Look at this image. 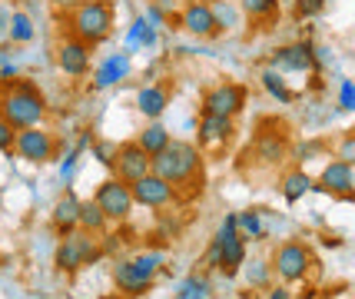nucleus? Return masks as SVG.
<instances>
[{"mask_svg":"<svg viewBox=\"0 0 355 299\" xmlns=\"http://www.w3.org/2000/svg\"><path fill=\"white\" fill-rule=\"evenodd\" d=\"M150 173L170 180L176 189L183 187H200L202 180V153L196 143L186 140H170L156 157H150Z\"/></svg>","mask_w":355,"mask_h":299,"instance_id":"f257e3e1","label":"nucleus"},{"mask_svg":"<svg viewBox=\"0 0 355 299\" xmlns=\"http://www.w3.org/2000/svg\"><path fill=\"white\" fill-rule=\"evenodd\" d=\"M113 24H116L113 0H80L67 17V33L83 40L87 47H96L113 33Z\"/></svg>","mask_w":355,"mask_h":299,"instance_id":"f03ea898","label":"nucleus"},{"mask_svg":"<svg viewBox=\"0 0 355 299\" xmlns=\"http://www.w3.org/2000/svg\"><path fill=\"white\" fill-rule=\"evenodd\" d=\"M3 123H10L14 130H31L40 126L46 120V100L44 94L33 87L31 80L17 77L7 83V94H3V113H0Z\"/></svg>","mask_w":355,"mask_h":299,"instance_id":"7ed1b4c3","label":"nucleus"},{"mask_svg":"<svg viewBox=\"0 0 355 299\" xmlns=\"http://www.w3.org/2000/svg\"><path fill=\"white\" fill-rule=\"evenodd\" d=\"M163 253H137L130 259H120L113 266V286L116 293H123L130 299H143L156 286V273L163 266Z\"/></svg>","mask_w":355,"mask_h":299,"instance_id":"20e7f679","label":"nucleus"},{"mask_svg":"<svg viewBox=\"0 0 355 299\" xmlns=\"http://www.w3.org/2000/svg\"><path fill=\"white\" fill-rule=\"evenodd\" d=\"M100 256H103V250H100V243L93 239V233H87V230H73V233H67V237L60 239L53 263H57L60 273L73 276V273H80V269L93 266Z\"/></svg>","mask_w":355,"mask_h":299,"instance_id":"39448f33","label":"nucleus"},{"mask_svg":"<svg viewBox=\"0 0 355 299\" xmlns=\"http://www.w3.org/2000/svg\"><path fill=\"white\" fill-rule=\"evenodd\" d=\"M309 269H312V250L306 243L289 239V243L276 246V253H272V276H276V280H282V283H299V280H306Z\"/></svg>","mask_w":355,"mask_h":299,"instance_id":"423d86ee","label":"nucleus"},{"mask_svg":"<svg viewBox=\"0 0 355 299\" xmlns=\"http://www.w3.org/2000/svg\"><path fill=\"white\" fill-rule=\"evenodd\" d=\"M249 103V87L236 80H223L216 87H209L202 96V113H216V117H239Z\"/></svg>","mask_w":355,"mask_h":299,"instance_id":"0eeeda50","label":"nucleus"},{"mask_svg":"<svg viewBox=\"0 0 355 299\" xmlns=\"http://www.w3.org/2000/svg\"><path fill=\"white\" fill-rule=\"evenodd\" d=\"M219 250H223V259H219V269L226 273V276H236V273H243V266H246V237L239 233V226H236V213H230V216H223V223H219Z\"/></svg>","mask_w":355,"mask_h":299,"instance_id":"6e6552de","label":"nucleus"},{"mask_svg":"<svg viewBox=\"0 0 355 299\" xmlns=\"http://www.w3.org/2000/svg\"><path fill=\"white\" fill-rule=\"evenodd\" d=\"M93 203L107 213L110 223L130 220V213H133V206H137V203H133V189L126 187L123 180H116V176H110V180H103V183L96 187V193H93Z\"/></svg>","mask_w":355,"mask_h":299,"instance_id":"1a4fd4ad","label":"nucleus"},{"mask_svg":"<svg viewBox=\"0 0 355 299\" xmlns=\"http://www.w3.org/2000/svg\"><path fill=\"white\" fill-rule=\"evenodd\" d=\"M14 153L27 163H50L57 157V140L53 133L44 130V126H31V130H17V140H14Z\"/></svg>","mask_w":355,"mask_h":299,"instance_id":"9d476101","label":"nucleus"},{"mask_svg":"<svg viewBox=\"0 0 355 299\" xmlns=\"http://www.w3.org/2000/svg\"><path fill=\"white\" fill-rule=\"evenodd\" d=\"M113 176L116 180H123L126 187H133L137 180H143V176L150 173V153L139 146L137 140L133 143H120L116 150H113Z\"/></svg>","mask_w":355,"mask_h":299,"instance_id":"9b49d317","label":"nucleus"},{"mask_svg":"<svg viewBox=\"0 0 355 299\" xmlns=\"http://www.w3.org/2000/svg\"><path fill=\"white\" fill-rule=\"evenodd\" d=\"M130 189H133V203L146 206V210H166V206H173L180 200V189L173 187L170 180H163V176H156V173H146Z\"/></svg>","mask_w":355,"mask_h":299,"instance_id":"f8f14e48","label":"nucleus"},{"mask_svg":"<svg viewBox=\"0 0 355 299\" xmlns=\"http://www.w3.org/2000/svg\"><path fill=\"white\" fill-rule=\"evenodd\" d=\"M312 189H319V193H329V196H352L355 193V170L352 163H345V160H332V163H325L322 173L312 180Z\"/></svg>","mask_w":355,"mask_h":299,"instance_id":"ddd939ff","label":"nucleus"},{"mask_svg":"<svg viewBox=\"0 0 355 299\" xmlns=\"http://www.w3.org/2000/svg\"><path fill=\"white\" fill-rule=\"evenodd\" d=\"M315 50L312 44L306 40H295V44H286V47H279L272 53V67H276L279 74H309L312 67H315Z\"/></svg>","mask_w":355,"mask_h":299,"instance_id":"4468645a","label":"nucleus"},{"mask_svg":"<svg viewBox=\"0 0 355 299\" xmlns=\"http://www.w3.org/2000/svg\"><path fill=\"white\" fill-rule=\"evenodd\" d=\"M180 27L186 33H193V37H213V33H219L213 7L206 0H186L180 7Z\"/></svg>","mask_w":355,"mask_h":299,"instance_id":"2eb2a0df","label":"nucleus"},{"mask_svg":"<svg viewBox=\"0 0 355 299\" xmlns=\"http://www.w3.org/2000/svg\"><path fill=\"white\" fill-rule=\"evenodd\" d=\"M236 137V126L230 117H216V113H202L200 123H196V140L206 150H223L226 143Z\"/></svg>","mask_w":355,"mask_h":299,"instance_id":"dca6fc26","label":"nucleus"},{"mask_svg":"<svg viewBox=\"0 0 355 299\" xmlns=\"http://www.w3.org/2000/svg\"><path fill=\"white\" fill-rule=\"evenodd\" d=\"M80 206H83V200H80L73 189H63L60 196H57L53 213H50V226H53L60 237H67V233L80 230Z\"/></svg>","mask_w":355,"mask_h":299,"instance_id":"f3484780","label":"nucleus"},{"mask_svg":"<svg viewBox=\"0 0 355 299\" xmlns=\"http://www.w3.org/2000/svg\"><path fill=\"white\" fill-rule=\"evenodd\" d=\"M57 67L67 77H83L90 70V47L83 40H77V37H67L57 47Z\"/></svg>","mask_w":355,"mask_h":299,"instance_id":"a211bd4d","label":"nucleus"},{"mask_svg":"<svg viewBox=\"0 0 355 299\" xmlns=\"http://www.w3.org/2000/svg\"><path fill=\"white\" fill-rule=\"evenodd\" d=\"M130 70H133V60H130V53H126V50L110 53L107 60L96 67V74H93V87H96V90H110V87L123 83V80L130 77Z\"/></svg>","mask_w":355,"mask_h":299,"instance_id":"6ab92c4d","label":"nucleus"},{"mask_svg":"<svg viewBox=\"0 0 355 299\" xmlns=\"http://www.w3.org/2000/svg\"><path fill=\"white\" fill-rule=\"evenodd\" d=\"M252 150H256V157L263 160V163L276 166V163H282V160H286V153H289V140H286V133H279V130H269V126H263V130L256 133Z\"/></svg>","mask_w":355,"mask_h":299,"instance_id":"aec40b11","label":"nucleus"},{"mask_svg":"<svg viewBox=\"0 0 355 299\" xmlns=\"http://www.w3.org/2000/svg\"><path fill=\"white\" fill-rule=\"evenodd\" d=\"M170 107V90L159 87V83H146L137 90V110L146 117V120H163V113Z\"/></svg>","mask_w":355,"mask_h":299,"instance_id":"412c9836","label":"nucleus"},{"mask_svg":"<svg viewBox=\"0 0 355 299\" xmlns=\"http://www.w3.org/2000/svg\"><path fill=\"white\" fill-rule=\"evenodd\" d=\"M156 37H159V27H153L146 17H137L133 27L126 31V53L143 50V47H156Z\"/></svg>","mask_w":355,"mask_h":299,"instance_id":"4be33fe9","label":"nucleus"},{"mask_svg":"<svg viewBox=\"0 0 355 299\" xmlns=\"http://www.w3.org/2000/svg\"><path fill=\"white\" fill-rule=\"evenodd\" d=\"M170 140H173V137H170V130H166V123H163V120H150V123L137 133V143L146 150V153H150V157H156V153H159V150H163Z\"/></svg>","mask_w":355,"mask_h":299,"instance_id":"5701e85b","label":"nucleus"},{"mask_svg":"<svg viewBox=\"0 0 355 299\" xmlns=\"http://www.w3.org/2000/svg\"><path fill=\"white\" fill-rule=\"evenodd\" d=\"M259 83H263L266 94L272 96V100H279V103H293V100H295V94L286 87V77L279 74L276 67H266L263 74H259Z\"/></svg>","mask_w":355,"mask_h":299,"instance_id":"b1692460","label":"nucleus"},{"mask_svg":"<svg viewBox=\"0 0 355 299\" xmlns=\"http://www.w3.org/2000/svg\"><path fill=\"white\" fill-rule=\"evenodd\" d=\"M173 296L176 299H213V286H209V280L206 276H183L180 283H176V289H173Z\"/></svg>","mask_w":355,"mask_h":299,"instance_id":"393cba45","label":"nucleus"},{"mask_svg":"<svg viewBox=\"0 0 355 299\" xmlns=\"http://www.w3.org/2000/svg\"><path fill=\"white\" fill-rule=\"evenodd\" d=\"M309 189H312V176L306 170H289V173L282 176V196H286V203H299Z\"/></svg>","mask_w":355,"mask_h":299,"instance_id":"a878e982","label":"nucleus"},{"mask_svg":"<svg viewBox=\"0 0 355 299\" xmlns=\"http://www.w3.org/2000/svg\"><path fill=\"white\" fill-rule=\"evenodd\" d=\"M110 226V220H107V213L100 210V206L93 203V200H87V203L80 206V230H87V233H103Z\"/></svg>","mask_w":355,"mask_h":299,"instance_id":"bb28decb","label":"nucleus"},{"mask_svg":"<svg viewBox=\"0 0 355 299\" xmlns=\"http://www.w3.org/2000/svg\"><path fill=\"white\" fill-rule=\"evenodd\" d=\"M7 37H10L14 44H31L33 40V20L27 10L10 14V20H7Z\"/></svg>","mask_w":355,"mask_h":299,"instance_id":"cd10ccee","label":"nucleus"},{"mask_svg":"<svg viewBox=\"0 0 355 299\" xmlns=\"http://www.w3.org/2000/svg\"><path fill=\"white\" fill-rule=\"evenodd\" d=\"M87 146H90V137L83 133V137L77 140V146H73V150L60 160V180H63V183H70V180H73V173H77V163H80V157H83V150H87Z\"/></svg>","mask_w":355,"mask_h":299,"instance_id":"c85d7f7f","label":"nucleus"},{"mask_svg":"<svg viewBox=\"0 0 355 299\" xmlns=\"http://www.w3.org/2000/svg\"><path fill=\"white\" fill-rule=\"evenodd\" d=\"M243 273H246V280L252 286H269L272 283V266H269L266 259H246Z\"/></svg>","mask_w":355,"mask_h":299,"instance_id":"c756f323","label":"nucleus"},{"mask_svg":"<svg viewBox=\"0 0 355 299\" xmlns=\"http://www.w3.org/2000/svg\"><path fill=\"white\" fill-rule=\"evenodd\" d=\"M213 7V17H216V27L219 31H230L239 24V7L236 3H226V0H216V3H209Z\"/></svg>","mask_w":355,"mask_h":299,"instance_id":"7c9ffc66","label":"nucleus"},{"mask_svg":"<svg viewBox=\"0 0 355 299\" xmlns=\"http://www.w3.org/2000/svg\"><path fill=\"white\" fill-rule=\"evenodd\" d=\"M276 3L279 0H239V10L252 20H266V17L276 14Z\"/></svg>","mask_w":355,"mask_h":299,"instance_id":"2f4dec72","label":"nucleus"},{"mask_svg":"<svg viewBox=\"0 0 355 299\" xmlns=\"http://www.w3.org/2000/svg\"><path fill=\"white\" fill-rule=\"evenodd\" d=\"M236 226H239V233L243 237H263V220H259V213L256 210H246V213H236Z\"/></svg>","mask_w":355,"mask_h":299,"instance_id":"473e14b6","label":"nucleus"},{"mask_svg":"<svg viewBox=\"0 0 355 299\" xmlns=\"http://www.w3.org/2000/svg\"><path fill=\"white\" fill-rule=\"evenodd\" d=\"M339 110H345V113L355 110V80H342V87H339Z\"/></svg>","mask_w":355,"mask_h":299,"instance_id":"72a5a7b5","label":"nucleus"},{"mask_svg":"<svg viewBox=\"0 0 355 299\" xmlns=\"http://www.w3.org/2000/svg\"><path fill=\"white\" fill-rule=\"evenodd\" d=\"M325 0H295V17H302V20H309V17L322 14Z\"/></svg>","mask_w":355,"mask_h":299,"instance_id":"f704fd0d","label":"nucleus"},{"mask_svg":"<svg viewBox=\"0 0 355 299\" xmlns=\"http://www.w3.org/2000/svg\"><path fill=\"white\" fill-rule=\"evenodd\" d=\"M14 140H17V130L0 120V153H14Z\"/></svg>","mask_w":355,"mask_h":299,"instance_id":"c9c22d12","label":"nucleus"},{"mask_svg":"<svg viewBox=\"0 0 355 299\" xmlns=\"http://www.w3.org/2000/svg\"><path fill=\"white\" fill-rule=\"evenodd\" d=\"M339 160H345V163H352V166H355V133L342 137V143H339Z\"/></svg>","mask_w":355,"mask_h":299,"instance_id":"e433bc0d","label":"nucleus"},{"mask_svg":"<svg viewBox=\"0 0 355 299\" xmlns=\"http://www.w3.org/2000/svg\"><path fill=\"white\" fill-rule=\"evenodd\" d=\"M219 259H223V250H219V239L213 237V239H209V250H206V263L216 269V266H219Z\"/></svg>","mask_w":355,"mask_h":299,"instance_id":"4c0bfd02","label":"nucleus"},{"mask_svg":"<svg viewBox=\"0 0 355 299\" xmlns=\"http://www.w3.org/2000/svg\"><path fill=\"white\" fill-rule=\"evenodd\" d=\"M93 157L100 160L103 166H110V163H113V150H110V146H103V143H96V146H93Z\"/></svg>","mask_w":355,"mask_h":299,"instance_id":"58836bf2","label":"nucleus"},{"mask_svg":"<svg viewBox=\"0 0 355 299\" xmlns=\"http://www.w3.org/2000/svg\"><path fill=\"white\" fill-rule=\"evenodd\" d=\"M146 20H150V24H153V27H163V24H166V10H163V7H150V14H146Z\"/></svg>","mask_w":355,"mask_h":299,"instance_id":"ea45409f","label":"nucleus"},{"mask_svg":"<svg viewBox=\"0 0 355 299\" xmlns=\"http://www.w3.org/2000/svg\"><path fill=\"white\" fill-rule=\"evenodd\" d=\"M0 80H3V83L17 80V67H14L10 60H0Z\"/></svg>","mask_w":355,"mask_h":299,"instance_id":"a19ab883","label":"nucleus"},{"mask_svg":"<svg viewBox=\"0 0 355 299\" xmlns=\"http://www.w3.org/2000/svg\"><path fill=\"white\" fill-rule=\"evenodd\" d=\"M269 293H272L269 299H289V289H286V286H276V289H269Z\"/></svg>","mask_w":355,"mask_h":299,"instance_id":"79ce46f5","label":"nucleus"},{"mask_svg":"<svg viewBox=\"0 0 355 299\" xmlns=\"http://www.w3.org/2000/svg\"><path fill=\"white\" fill-rule=\"evenodd\" d=\"M150 3H156V7H163V10H166V7H176L180 0H150ZM180 7H183V3H180Z\"/></svg>","mask_w":355,"mask_h":299,"instance_id":"37998d69","label":"nucleus"},{"mask_svg":"<svg viewBox=\"0 0 355 299\" xmlns=\"http://www.w3.org/2000/svg\"><path fill=\"white\" fill-rule=\"evenodd\" d=\"M100 299H130V296H123V293H103Z\"/></svg>","mask_w":355,"mask_h":299,"instance_id":"c03bdc74","label":"nucleus"},{"mask_svg":"<svg viewBox=\"0 0 355 299\" xmlns=\"http://www.w3.org/2000/svg\"><path fill=\"white\" fill-rule=\"evenodd\" d=\"M3 94H7V83L0 80V113H3Z\"/></svg>","mask_w":355,"mask_h":299,"instance_id":"a18cd8bd","label":"nucleus"},{"mask_svg":"<svg viewBox=\"0 0 355 299\" xmlns=\"http://www.w3.org/2000/svg\"><path fill=\"white\" fill-rule=\"evenodd\" d=\"M7 20H10V17H7L3 10H0V33H3V27H7Z\"/></svg>","mask_w":355,"mask_h":299,"instance_id":"49530a36","label":"nucleus"}]
</instances>
